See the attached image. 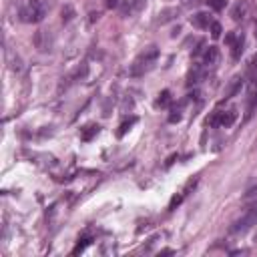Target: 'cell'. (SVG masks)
Segmentation results:
<instances>
[{"instance_id":"cell-1","label":"cell","mask_w":257,"mask_h":257,"mask_svg":"<svg viewBox=\"0 0 257 257\" xmlns=\"http://www.w3.org/2000/svg\"><path fill=\"white\" fill-rule=\"evenodd\" d=\"M18 16L22 22L36 24L45 18V6L40 0H20L18 2Z\"/></svg>"},{"instance_id":"cell-2","label":"cell","mask_w":257,"mask_h":257,"mask_svg":"<svg viewBox=\"0 0 257 257\" xmlns=\"http://www.w3.org/2000/svg\"><path fill=\"white\" fill-rule=\"evenodd\" d=\"M157 57H159V48H157V46H149V48H145V50L141 52V55L137 57V60L133 62V66H131V75H133V76H141V75H145V73L155 64Z\"/></svg>"},{"instance_id":"cell-3","label":"cell","mask_w":257,"mask_h":257,"mask_svg":"<svg viewBox=\"0 0 257 257\" xmlns=\"http://www.w3.org/2000/svg\"><path fill=\"white\" fill-rule=\"evenodd\" d=\"M235 119H237V111L231 109V111H217V113H213L211 119H207V125L209 127H231L235 123Z\"/></svg>"},{"instance_id":"cell-4","label":"cell","mask_w":257,"mask_h":257,"mask_svg":"<svg viewBox=\"0 0 257 257\" xmlns=\"http://www.w3.org/2000/svg\"><path fill=\"white\" fill-rule=\"evenodd\" d=\"M147 6V0H121L119 4V12L123 18H129V16H135L143 12Z\"/></svg>"},{"instance_id":"cell-5","label":"cell","mask_w":257,"mask_h":257,"mask_svg":"<svg viewBox=\"0 0 257 257\" xmlns=\"http://www.w3.org/2000/svg\"><path fill=\"white\" fill-rule=\"evenodd\" d=\"M253 225H257V203H255V205H251V209L231 227V231L233 233H243V231H247V229L253 227Z\"/></svg>"},{"instance_id":"cell-6","label":"cell","mask_w":257,"mask_h":257,"mask_svg":"<svg viewBox=\"0 0 257 257\" xmlns=\"http://www.w3.org/2000/svg\"><path fill=\"white\" fill-rule=\"evenodd\" d=\"M34 46L40 50V52H48V50H52V36H50V32L48 30H36V34H34Z\"/></svg>"},{"instance_id":"cell-7","label":"cell","mask_w":257,"mask_h":257,"mask_svg":"<svg viewBox=\"0 0 257 257\" xmlns=\"http://www.w3.org/2000/svg\"><path fill=\"white\" fill-rule=\"evenodd\" d=\"M247 10H249V2H247V0H239V2H235L231 6V18L235 22H241L243 18L247 16Z\"/></svg>"},{"instance_id":"cell-8","label":"cell","mask_w":257,"mask_h":257,"mask_svg":"<svg viewBox=\"0 0 257 257\" xmlns=\"http://www.w3.org/2000/svg\"><path fill=\"white\" fill-rule=\"evenodd\" d=\"M219 62V48L217 46H209L203 52V64L205 66H215Z\"/></svg>"},{"instance_id":"cell-9","label":"cell","mask_w":257,"mask_h":257,"mask_svg":"<svg viewBox=\"0 0 257 257\" xmlns=\"http://www.w3.org/2000/svg\"><path fill=\"white\" fill-rule=\"evenodd\" d=\"M99 133H101V127H99L97 123H91V125H87V127L80 129V141L89 143V141H92L94 137H97Z\"/></svg>"},{"instance_id":"cell-10","label":"cell","mask_w":257,"mask_h":257,"mask_svg":"<svg viewBox=\"0 0 257 257\" xmlns=\"http://www.w3.org/2000/svg\"><path fill=\"white\" fill-rule=\"evenodd\" d=\"M211 16L207 15V12H195V15L191 16V24L195 26V29H207V26H211Z\"/></svg>"},{"instance_id":"cell-11","label":"cell","mask_w":257,"mask_h":257,"mask_svg":"<svg viewBox=\"0 0 257 257\" xmlns=\"http://www.w3.org/2000/svg\"><path fill=\"white\" fill-rule=\"evenodd\" d=\"M241 87H243V78H241V76H235V78L231 80V85L227 87V91H225V94H223V101L235 97V94L241 91Z\"/></svg>"},{"instance_id":"cell-12","label":"cell","mask_w":257,"mask_h":257,"mask_svg":"<svg viewBox=\"0 0 257 257\" xmlns=\"http://www.w3.org/2000/svg\"><path fill=\"white\" fill-rule=\"evenodd\" d=\"M247 80H249V87H257V57L247 66Z\"/></svg>"},{"instance_id":"cell-13","label":"cell","mask_w":257,"mask_h":257,"mask_svg":"<svg viewBox=\"0 0 257 257\" xmlns=\"http://www.w3.org/2000/svg\"><path fill=\"white\" fill-rule=\"evenodd\" d=\"M243 45H245V38H243V34H241V36H237L235 45L231 46V57H233L235 60H239L241 55H243Z\"/></svg>"},{"instance_id":"cell-14","label":"cell","mask_w":257,"mask_h":257,"mask_svg":"<svg viewBox=\"0 0 257 257\" xmlns=\"http://www.w3.org/2000/svg\"><path fill=\"white\" fill-rule=\"evenodd\" d=\"M137 123V117H131V119H127V121H123V123H121V127H119V131H117V137L121 139V137H125V135L131 131V127Z\"/></svg>"},{"instance_id":"cell-15","label":"cell","mask_w":257,"mask_h":257,"mask_svg":"<svg viewBox=\"0 0 257 257\" xmlns=\"http://www.w3.org/2000/svg\"><path fill=\"white\" fill-rule=\"evenodd\" d=\"M201 78H203V73H201V69H199V66H195V69H193L191 73H189V76H187V87L197 85Z\"/></svg>"},{"instance_id":"cell-16","label":"cell","mask_w":257,"mask_h":257,"mask_svg":"<svg viewBox=\"0 0 257 257\" xmlns=\"http://www.w3.org/2000/svg\"><path fill=\"white\" fill-rule=\"evenodd\" d=\"M173 15H179V10H177V8H165V10H163V12H161V15H159V22H161V24H165L167 20L175 18Z\"/></svg>"},{"instance_id":"cell-17","label":"cell","mask_w":257,"mask_h":257,"mask_svg":"<svg viewBox=\"0 0 257 257\" xmlns=\"http://www.w3.org/2000/svg\"><path fill=\"white\" fill-rule=\"evenodd\" d=\"M169 105H171V92L169 91H163V92L159 94L155 106H169Z\"/></svg>"},{"instance_id":"cell-18","label":"cell","mask_w":257,"mask_h":257,"mask_svg":"<svg viewBox=\"0 0 257 257\" xmlns=\"http://www.w3.org/2000/svg\"><path fill=\"white\" fill-rule=\"evenodd\" d=\"M209 8H213L215 12H221L225 6H227V0H207Z\"/></svg>"},{"instance_id":"cell-19","label":"cell","mask_w":257,"mask_h":257,"mask_svg":"<svg viewBox=\"0 0 257 257\" xmlns=\"http://www.w3.org/2000/svg\"><path fill=\"white\" fill-rule=\"evenodd\" d=\"M181 109H183V105H179L177 109H171V115H169V123H179V121H181V117H183V115H181V113H183Z\"/></svg>"},{"instance_id":"cell-20","label":"cell","mask_w":257,"mask_h":257,"mask_svg":"<svg viewBox=\"0 0 257 257\" xmlns=\"http://www.w3.org/2000/svg\"><path fill=\"white\" fill-rule=\"evenodd\" d=\"M89 243H91V237H83V239H78V243H76V247L73 249V253L76 255V253H80V251H85L87 249V245H89Z\"/></svg>"},{"instance_id":"cell-21","label":"cell","mask_w":257,"mask_h":257,"mask_svg":"<svg viewBox=\"0 0 257 257\" xmlns=\"http://www.w3.org/2000/svg\"><path fill=\"white\" fill-rule=\"evenodd\" d=\"M221 32H223V29H221V24L213 20V22H211V38H213V40H217V38L221 36Z\"/></svg>"},{"instance_id":"cell-22","label":"cell","mask_w":257,"mask_h":257,"mask_svg":"<svg viewBox=\"0 0 257 257\" xmlns=\"http://www.w3.org/2000/svg\"><path fill=\"white\" fill-rule=\"evenodd\" d=\"M185 197H187V195H185L183 191H181L179 195H175V197L171 199V203H169V211H173V209H175V207H177V205H181V201H183Z\"/></svg>"},{"instance_id":"cell-23","label":"cell","mask_w":257,"mask_h":257,"mask_svg":"<svg viewBox=\"0 0 257 257\" xmlns=\"http://www.w3.org/2000/svg\"><path fill=\"white\" fill-rule=\"evenodd\" d=\"M73 16H75V10L71 6H64L62 8V22H69Z\"/></svg>"},{"instance_id":"cell-24","label":"cell","mask_w":257,"mask_h":257,"mask_svg":"<svg viewBox=\"0 0 257 257\" xmlns=\"http://www.w3.org/2000/svg\"><path fill=\"white\" fill-rule=\"evenodd\" d=\"M235 40H237V34H235V32H229V34L225 36V43H227L229 46H233V45H235Z\"/></svg>"},{"instance_id":"cell-25","label":"cell","mask_w":257,"mask_h":257,"mask_svg":"<svg viewBox=\"0 0 257 257\" xmlns=\"http://www.w3.org/2000/svg\"><path fill=\"white\" fill-rule=\"evenodd\" d=\"M253 197H257V187H253V189H251V191H249V193L245 195V201H251Z\"/></svg>"},{"instance_id":"cell-26","label":"cell","mask_w":257,"mask_h":257,"mask_svg":"<svg viewBox=\"0 0 257 257\" xmlns=\"http://www.w3.org/2000/svg\"><path fill=\"white\" fill-rule=\"evenodd\" d=\"M175 159H177V155H173V157H169V161H167V167H171V165L175 163Z\"/></svg>"},{"instance_id":"cell-27","label":"cell","mask_w":257,"mask_h":257,"mask_svg":"<svg viewBox=\"0 0 257 257\" xmlns=\"http://www.w3.org/2000/svg\"><path fill=\"white\" fill-rule=\"evenodd\" d=\"M185 2H187V4H197L199 0H185Z\"/></svg>"},{"instance_id":"cell-28","label":"cell","mask_w":257,"mask_h":257,"mask_svg":"<svg viewBox=\"0 0 257 257\" xmlns=\"http://www.w3.org/2000/svg\"><path fill=\"white\" fill-rule=\"evenodd\" d=\"M255 36H257V20H255Z\"/></svg>"}]
</instances>
